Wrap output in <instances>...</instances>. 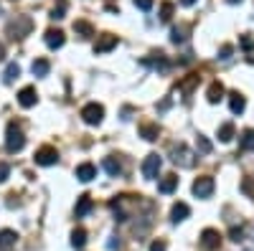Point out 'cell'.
<instances>
[{
  "label": "cell",
  "mask_w": 254,
  "mask_h": 251,
  "mask_svg": "<svg viewBox=\"0 0 254 251\" xmlns=\"http://www.w3.org/2000/svg\"><path fill=\"white\" fill-rule=\"evenodd\" d=\"M23 148H26V135H23V130H20L15 122H10L8 132H5V150L8 152H20Z\"/></svg>",
  "instance_id": "cell-1"
},
{
  "label": "cell",
  "mask_w": 254,
  "mask_h": 251,
  "mask_svg": "<svg viewBox=\"0 0 254 251\" xmlns=\"http://www.w3.org/2000/svg\"><path fill=\"white\" fill-rule=\"evenodd\" d=\"M160 165H163L160 155L150 152V155L145 157V162H142V178H145V180H155L158 173H160Z\"/></svg>",
  "instance_id": "cell-2"
},
{
  "label": "cell",
  "mask_w": 254,
  "mask_h": 251,
  "mask_svg": "<svg viewBox=\"0 0 254 251\" xmlns=\"http://www.w3.org/2000/svg\"><path fill=\"white\" fill-rule=\"evenodd\" d=\"M31 28H33V23H31V18H15V20H10L8 23V33H10V38H23V36H28L31 33Z\"/></svg>",
  "instance_id": "cell-3"
},
{
  "label": "cell",
  "mask_w": 254,
  "mask_h": 251,
  "mask_svg": "<svg viewBox=\"0 0 254 251\" xmlns=\"http://www.w3.org/2000/svg\"><path fill=\"white\" fill-rule=\"evenodd\" d=\"M81 119L87 122V124H99L104 119V107H102V104H97V101L87 104V107L81 109Z\"/></svg>",
  "instance_id": "cell-4"
},
{
  "label": "cell",
  "mask_w": 254,
  "mask_h": 251,
  "mask_svg": "<svg viewBox=\"0 0 254 251\" xmlns=\"http://www.w3.org/2000/svg\"><path fill=\"white\" fill-rule=\"evenodd\" d=\"M211 193H214V178L211 175H201L193 180V196L196 198H208Z\"/></svg>",
  "instance_id": "cell-5"
},
{
  "label": "cell",
  "mask_w": 254,
  "mask_h": 251,
  "mask_svg": "<svg viewBox=\"0 0 254 251\" xmlns=\"http://www.w3.org/2000/svg\"><path fill=\"white\" fill-rule=\"evenodd\" d=\"M201 246L206 251H216L221 246V234L216 231V228H206V231L201 234Z\"/></svg>",
  "instance_id": "cell-6"
},
{
  "label": "cell",
  "mask_w": 254,
  "mask_h": 251,
  "mask_svg": "<svg viewBox=\"0 0 254 251\" xmlns=\"http://www.w3.org/2000/svg\"><path fill=\"white\" fill-rule=\"evenodd\" d=\"M176 165H181V167H190L193 165V152H190L186 145H178V148H173V157H171Z\"/></svg>",
  "instance_id": "cell-7"
},
{
  "label": "cell",
  "mask_w": 254,
  "mask_h": 251,
  "mask_svg": "<svg viewBox=\"0 0 254 251\" xmlns=\"http://www.w3.org/2000/svg\"><path fill=\"white\" fill-rule=\"evenodd\" d=\"M33 160H36V165H44V167H49V165H56L59 152H56V148H41V150L33 155Z\"/></svg>",
  "instance_id": "cell-8"
},
{
  "label": "cell",
  "mask_w": 254,
  "mask_h": 251,
  "mask_svg": "<svg viewBox=\"0 0 254 251\" xmlns=\"http://www.w3.org/2000/svg\"><path fill=\"white\" fill-rule=\"evenodd\" d=\"M115 46H117V36L102 33V36L97 38V44H94V53H107V51H112Z\"/></svg>",
  "instance_id": "cell-9"
},
{
  "label": "cell",
  "mask_w": 254,
  "mask_h": 251,
  "mask_svg": "<svg viewBox=\"0 0 254 251\" xmlns=\"http://www.w3.org/2000/svg\"><path fill=\"white\" fill-rule=\"evenodd\" d=\"M92 208H94L92 196L84 193V196H79V198H76V208H74V213H76V218H84V216H87V213L92 211Z\"/></svg>",
  "instance_id": "cell-10"
},
{
  "label": "cell",
  "mask_w": 254,
  "mask_h": 251,
  "mask_svg": "<svg viewBox=\"0 0 254 251\" xmlns=\"http://www.w3.org/2000/svg\"><path fill=\"white\" fill-rule=\"evenodd\" d=\"M44 41H46V46H49V49H61L66 38H64V31H59V28H49L46 36H44Z\"/></svg>",
  "instance_id": "cell-11"
},
{
  "label": "cell",
  "mask_w": 254,
  "mask_h": 251,
  "mask_svg": "<svg viewBox=\"0 0 254 251\" xmlns=\"http://www.w3.org/2000/svg\"><path fill=\"white\" fill-rule=\"evenodd\" d=\"M76 178H79L81 183L94 180V178H97V167H94L92 162H81V165L76 167Z\"/></svg>",
  "instance_id": "cell-12"
},
{
  "label": "cell",
  "mask_w": 254,
  "mask_h": 251,
  "mask_svg": "<svg viewBox=\"0 0 254 251\" xmlns=\"http://www.w3.org/2000/svg\"><path fill=\"white\" fill-rule=\"evenodd\" d=\"M36 99H38V97H36V89H33V87H26V89L18 92V104H20V107H26V109L33 107Z\"/></svg>",
  "instance_id": "cell-13"
},
{
  "label": "cell",
  "mask_w": 254,
  "mask_h": 251,
  "mask_svg": "<svg viewBox=\"0 0 254 251\" xmlns=\"http://www.w3.org/2000/svg\"><path fill=\"white\" fill-rule=\"evenodd\" d=\"M188 213H190V208H188L186 203H176V205L171 208V221H173V223H181V221L188 218Z\"/></svg>",
  "instance_id": "cell-14"
},
{
  "label": "cell",
  "mask_w": 254,
  "mask_h": 251,
  "mask_svg": "<svg viewBox=\"0 0 254 251\" xmlns=\"http://www.w3.org/2000/svg\"><path fill=\"white\" fill-rule=\"evenodd\" d=\"M229 107H231V112H234V114H242L244 107H247V101H244V97L239 92H231L229 94Z\"/></svg>",
  "instance_id": "cell-15"
},
{
  "label": "cell",
  "mask_w": 254,
  "mask_h": 251,
  "mask_svg": "<svg viewBox=\"0 0 254 251\" xmlns=\"http://www.w3.org/2000/svg\"><path fill=\"white\" fill-rule=\"evenodd\" d=\"M176 188H178V175H173V173L165 175V178L158 183V191H160V193H173Z\"/></svg>",
  "instance_id": "cell-16"
},
{
  "label": "cell",
  "mask_w": 254,
  "mask_h": 251,
  "mask_svg": "<svg viewBox=\"0 0 254 251\" xmlns=\"http://www.w3.org/2000/svg\"><path fill=\"white\" fill-rule=\"evenodd\" d=\"M104 170H107L112 178H117V175L122 173V162H120L115 155H110V157H104Z\"/></svg>",
  "instance_id": "cell-17"
},
{
  "label": "cell",
  "mask_w": 254,
  "mask_h": 251,
  "mask_svg": "<svg viewBox=\"0 0 254 251\" xmlns=\"http://www.w3.org/2000/svg\"><path fill=\"white\" fill-rule=\"evenodd\" d=\"M15 241H18L15 231H10V228H3V231H0V249H10V246H15Z\"/></svg>",
  "instance_id": "cell-18"
},
{
  "label": "cell",
  "mask_w": 254,
  "mask_h": 251,
  "mask_svg": "<svg viewBox=\"0 0 254 251\" xmlns=\"http://www.w3.org/2000/svg\"><path fill=\"white\" fill-rule=\"evenodd\" d=\"M206 97H208L211 104H216L219 99H224V84H221V81H214V84L208 87V94H206Z\"/></svg>",
  "instance_id": "cell-19"
},
{
  "label": "cell",
  "mask_w": 254,
  "mask_h": 251,
  "mask_svg": "<svg viewBox=\"0 0 254 251\" xmlns=\"http://www.w3.org/2000/svg\"><path fill=\"white\" fill-rule=\"evenodd\" d=\"M74 33L81 36V38H89V36H94V26L87 23V20H76V23H74Z\"/></svg>",
  "instance_id": "cell-20"
},
{
  "label": "cell",
  "mask_w": 254,
  "mask_h": 251,
  "mask_svg": "<svg viewBox=\"0 0 254 251\" xmlns=\"http://www.w3.org/2000/svg\"><path fill=\"white\" fill-rule=\"evenodd\" d=\"M142 64H145V66H150V69H160V71H165L168 66H171V64H168V58H165L163 53H158V58H142Z\"/></svg>",
  "instance_id": "cell-21"
},
{
  "label": "cell",
  "mask_w": 254,
  "mask_h": 251,
  "mask_svg": "<svg viewBox=\"0 0 254 251\" xmlns=\"http://www.w3.org/2000/svg\"><path fill=\"white\" fill-rule=\"evenodd\" d=\"M140 135H142L147 142H155L158 135H160V127H158V124H142V127H140Z\"/></svg>",
  "instance_id": "cell-22"
},
{
  "label": "cell",
  "mask_w": 254,
  "mask_h": 251,
  "mask_svg": "<svg viewBox=\"0 0 254 251\" xmlns=\"http://www.w3.org/2000/svg\"><path fill=\"white\" fill-rule=\"evenodd\" d=\"M49 69H51V64H49L46 58H36V61H33V66H31L33 76H46V74H49Z\"/></svg>",
  "instance_id": "cell-23"
},
{
  "label": "cell",
  "mask_w": 254,
  "mask_h": 251,
  "mask_svg": "<svg viewBox=\"0 0 254 251\" xmlns=\"http://www.w3.org/2000/svg\"><path fill=\"white\" fill-rule=\"evenodd\" d=\"M239 145H242V150L252 152L254 150V130H244L242 137H239Z\"/></svg>",
  "instance_id": "cell-24"
},
{
  "label": "cell",
  "mask_w": 254,
  "mask_h": 251,
  "mask_svg": "<svg viewBox=\"0 0 254 251\" xmlns=\"http://www.w3.org/2000/svg\"><path fill=\"white\" fill-rule=\"evenodd\" d=\"M188 26H176L173 31H171V41H173V44H183V41L188 38Z\"/></svg>",
  "instance_id": "cell-25"
},
{
  "label": "cell",
  "mask_w": 254,
  "mask_h": 251,
  "mask_svg": "<svg viewBox=\"0 0 254 251\" xmlns=\"http://www.w3.org/2000/svg\"><path fill=\"white\" fill-rule=\"evenodd\" d=\"M51 18H54V20L66 18V0H56L54 8H51Z\"/></svg>",
  "instance_id": "cell-26"
},
{
  "label": "cell",
  "mask_w": 254,
  "mask_h": 251,
  "mask_svg": "<svg viewBox=\"0 0 254 251\" xmlns=\"http://www.w3.org/2000/svg\"><path fill=\"white\" fill-rule=\"evenodd\" d=\"M84 244H87V231H84V228H74V234H71V246H74V249H81Z\"/></svg>",
  "instance_id": "cell-27"
},
{
  "label": "cell",
  "mask_w": 254,
  "mask_h": 251,
  "mask_svg": "<svg viewBox=\"0 0 254 251\" xmlns=\"http://www.w3.org/2000/svg\"><path fill=\"white\" fill-rule=\"evenodd\" d=\"M231 137H234V124H231V122L221 124V127H219V140L221 142H231Z\"/></svg>",
  "instance_id": "cell-28"
},
{
  "label": "cell",
  "mask_w": 254,
  "mask_h": 251,
  "mask_svg": "<svg viewBox=\"0 0 254 251\" xmlns=\"http://www.w3.org/2000/svg\"><path fill=\"white\" fill-rule=\"evenodd\" d=\"M242 191H244L247 198H254V178H252V175H247V178L242 180Z\"/></svg>",
  "instance_id": "cell-29"
},
{
  "label": "cell",
  "mask_w": 254,
  "mask_h": 251,
  "mask_svg": "<svg viewBox=\"0 0 254 251\" xmlns=\"http://www.w3.org/2000/svg\"><path fill=\"white\" fill-rule=\"evenodd\" d=\"M196 148H198L203 155H208V152H211V142H208L203 135H198V137H196Z\"/></svg>",
  "instance_id": "cell-30"
},
{
  "label": "cell",
  "mask_w": 254,
  "mask_h": 251,
  "mask_svg": "<svg viewBox=\"0 0 254 251\" xmlns=\"http://www.w3.org/2000/svg\"><path fill=\"white\" fill-rule=\"evenodd\" d=\"M18 74H20V66H18V64H8V69H5V81L18 79Z\"/></svg>",
  "instance_id": "cell-31"
},
{
  "label": "cell",
  "mask_w": 254,
  "mask_h": 251,
  "mask_svg": "<svg viewBox=\"0 0 254 251\" xmlns=\"http://www.w3.org/2000/svg\"><path fill=\"white\" fill-rule=\"evenodd\" d=\"M196 84H198V76H196V74H190V76H188V79L181 84V89H183V92H188V89H193Z\"/></svg>",
  "instance_id": "cell-32"
},
{
  "label": "cell",
  "mask_w": 254,
  "mask_h": 251,
  "mask_svg": "<svg viewBox=\"0 0 254 251\" xmlns=\"http://www.w3.org/2000/svg\"><path fill=\"white\" fill-rule=\"evenodd\" d=\"M171 15H173V3H163V8H160V20H171Z\"/></svg>",
  "instance_id": "cell-33"
},
{
  "label": "cell",
  "mask_w": 254,
  "mask_h": 251,
  "mask_svg": "<svg viewBox=\"0 0 254 251\" xmlns=\"http://www.w3.org/2000/svg\"><path fill=\"white\" fill-rule=\"evenodd\" d=\"M229 236H231V241H237V244H239V241L244 239V228H237V226H234V228L229 231Z\"/></svg>",
  "instance_id": "cell-34"
},
{
  "label": "cell",
  "mask_w": 254,
  "mask_h": 251,
  "mask_svg": "<svg viewBox=\"0 0 254 251\" xmlns=\"http://www.w3.org/2000/svg\"><path fill=\"white\" fill-rule=\"evenodd\" d=\"M8 175H10V165L8 162H0V183H5Z\"/></svg>",
  "instance_id": "cell-35"
},
{
  "label": "cell",
  "mask_w": 254,
  "mask_h": 251,
  "mask_svg": "<svg viewBox=\"0 0 254 251\" xmlns=\"http://www.w3.org/2000/svg\"><path fill=\"white\" fill-rule=\"evenodd\" d=\"M135 5H137L140 10H145V13H147V10L153 8V0H135Z\"/></svg>",
  "instance_id": "cell-36"
},
{
  "label": "cell",
  "mask_w": 254,
  "mask_h": 251,
  "mask_svg": "<svg viewBox=\"0 0 254 251\" xmlns=\"http://www.w3.org/2000/svg\"><path fill=\"white\" fill-rule=\"evenodd\" d=\"M231 51H234L231 46H224V49H221V56H219V58H221V61H226V58L231 56Z\"/></svg>",
  "instance_id": "cell-37"
},
{
  "label": "cell",
  "mask_w": 254,
  "mask_h": 251,
  "mask_svg": "<svg viewBox=\"0 0 254 251\" xmlns=\"http://www.w3.org/2000/svg\"><path fill=\"white\" fill-rule=\"evenodd\" d=\"M150 251H165V244L163 241H153L150 244Z\"/></svg>",
  "instance_id": "cell-38"
},
{
  "label": "cell",
  "mask_w": 254,
  "mask_h": 251,
  "mask_svg": "<svg viewBox=\"0 0 254 251\" xmlns=\"http://www.w3.org/2000/svg\"><path fill=\"white\" fill-rule=\"evenodd\" d=\"M242 44H244V49H252V46H254V44H252V38H249V36H244V38H242Z\"/></svg>",
  "instance_id": "cell-39"
},
{
  "label": "cell",
  "mask_w": 254,
  "mask_h": 251,
  "mask_svg": "<svg viewBox=\"0 0 254 251\" xmlns=\"http://www.w3.org/2000/svg\"><path fill=\"white\" fill-rule=\"evenodd\" d=\"M181 3H183V5H193V3H196V0H181Z\"/></svg>",
  "instance_id": "cell-40"
},
{
  "label": "cell",
  "mask_w": 254,
  "mask_h": 251,
  "mask_svg": "<svg viewBox=\"0 0 254 251\" xmlns=\"http://www.w3.org/2000/svg\"><path fill=\"white\" fill-rule=\"evenodd\" d=\"M5 58V51H3V46H0V61H3Z\"/></svg>",
  "instance_id": "cell-41"
},
{
  "label": "cell",
  "mask_w": 254,
  "mask_h": 251,
  "mask_svg": "<svg viewBox=\"0 0 254 251\" xmlns=\"http://www.w3.org/2000/svg\"><path fill=\"white\" fill-rule=\"evenodd\" d=\"M229 3H242V0H229Z\"/></svg>",
  "instance_id": "cell-42"
}]
</instances>
